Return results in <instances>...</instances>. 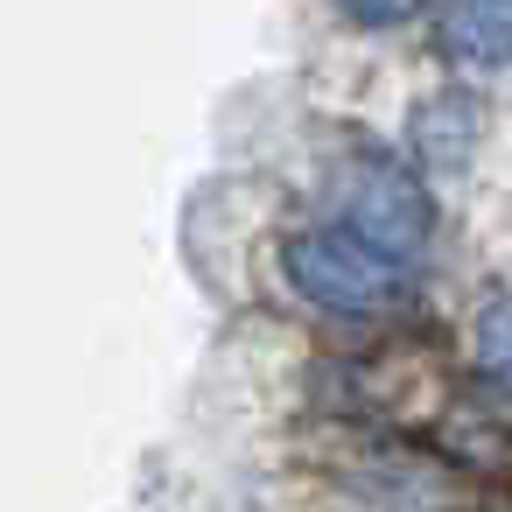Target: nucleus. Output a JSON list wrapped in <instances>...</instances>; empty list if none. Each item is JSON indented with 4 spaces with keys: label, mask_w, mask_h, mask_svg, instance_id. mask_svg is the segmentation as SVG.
Instances as JSON below:
<instances>
[{
    "label": "nucleus",
    "mask_w": 512,
    "mask_h": 512,
    "mask_svg": "<svg viewBox=\"0 0 512 512\" xmlns=\"http://www.w3.org/2000/svg\"><path fill=\"white\" fill-rule=\"evenodd\" d=\"M281 274L295 295H309L330 316H379L400 302V260L358 239L351 225H302L281 239Z\"/></svg>",
    "instance_id": "obj_1"
},
{
    "label": "nucleus",
    "mask_w": 512,
    "mask_h": 512,
    "mask_svg": "<svg viewBox=\"0 0 512 512\" xmlns=\"http://www.w3.org/2000/svg\"><path fill=\"white\" fill-rule=\"evenodd\" d=\"M337 225H351L379 253L407 260V253L428 246L435 204H428V190H421V176L407 162H393V155H351L344 190H337Z\"/></svg>",
    "instance_id": "obj_2"
},
{
    "label": "nucleus",
    "mask_w": 512,
    "mask_h": 512,
    "mask_svg": "<svg viewBox=\"0 0 512 512\" xmlns=\"http://www.w3.org/2000/svg\"><path fill=\"white\" fill-rule=\"evenodd\" d=\"M442 50L470 71H505L512 64V0H449Z\"/></svg>",
    "instance_id": "obj_3"
},
{
    "label": "nucleus",
    "mask_w": 512,
    "mask_h": 512,
    "mask_svg": "<svg viewBox=\"0 0 512 512\" xmlns=\"http://www.w3.org/2000/svg\"><path fill=\"white\" fill-rule=\"evenodd\" d=\"M470 99H428V113L414 120V141H421V155L428 162H442V169H456L463 155H470Z\"/></svg>",
    "instance_id": "obj_4"
},
{
    "label": "nucleus",
    "mask_w": 512,
    "mask_h": 512,
    "mask_svg": "<svg viewBox=\"0 0 512 512\" xmlns=\"http://www.w3.org/2000/svg\"><path fill=\"white\" fill-rule=\"evenodd\" d=\"M477 365L512 393V295L484 302V316H477Z\"/></svg>",
    "instance_id": "obj_5"
},
{
    "label": "nucleus",
    "mask_w": 512,
    "mask_h": 512,
    "mask_svg": "<svg viewBox=\"0 0 512 512\" xmlns=\"http://www.w3.org/2000/svg\"><path fill=\"white\" fill-rule=\"evenodd\" d=\"M337 8L358 22V29H400V22H414L428 0H337Z\"/></svg>",
    "instance_id": "obj_6"
}]
</instances>
